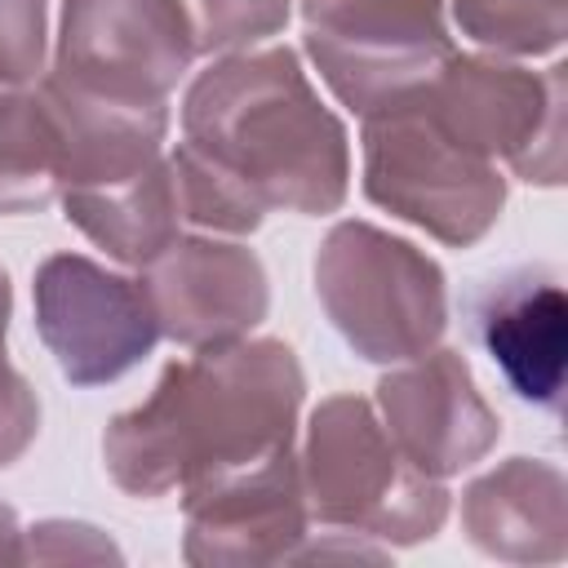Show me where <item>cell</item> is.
I'll return each mask as SVG.
<instances>
[{
    "mask_svg": "<svg viewBox=\"0 0 568 568\" xmlns=\"http://www.w3.org/2000/svg\"><path fill=\"white\" fill-rule=\"evenodd\" d=\"M182 124L173 182L195 222L253 231L266 209L328 213L346 195L342 124L315 102L288 49L204 71Z\"/></svg>",
    "mask_w": 568,
    "mask_h": 568,
    "instance_id": "obj_1",
    "label": "cell"
},
{
    "mask_svg": "<svg viewBox=\"0 0 568 568\" xmlns=\"http://www.w3.org/2000/svg\"><path fill=\"white\" fill-rule=\"evenodd\" d=\"M302 373L288 346L253 342L173 364L155 395L106 430L111 475L142 497L186 479L204 493L288 453Z\"/></svg>",
    "mask_w": 568,
    "mask_h": 568,
    "instance_id": "obj_2",
    "label": "cell"
},
{
    "mask_svg": "<svg viewBox=\"0 0 568 568\" xmlns=\"http://www.w3.org/2000/svg\"><path fill=\"white\" fill-rule=\"evenodd\" d=\"M368 195L390 213L426 226L444 244L479 240L501 200L506 182L488 155L462 146L422 102V89L377 115H368Z\"/></svg>",
    "mask_w": 568,
    "mask_h": 568,
    "instance_id": "obj_3",
    "label": "cell"
},
{
    "mask_svg": "<svg viewBox=\"0 0 568 568\" xmlns=\"http://www.w3.org/2000/svg\"><path fill=\"white\" fill-rule=\"evenodd\" d=\"M333 324L364 359H404L444 328V275L413 244L373 226H337L315 262Z\"/></svg>",
    "mask_w": 568,
    "mask_h": 568,
    "instance_id": "obj_4",
    "label": "cell"
},
{
    "mask_svg": "<svg viewBox=\"0 0 568 568\" xmlns=\"http://www.w3.org/2000/svg\"><path fill=\"white\" fill-rule=\"evenodd\" d=\"M302 13L324 80L364 115L413 98L453 58L439 0H306Z\"/></svg>",
    "mask_w": 568,
    "mask_h": 568,
    "instance_id": "obj_5",
    "label": "cell"
},
{
    "mask_svg": "<svg viewBox=\"0 0 568 568\" xmlns=\"http://www.w3.org/2000/svg\"><path fill=\"white\" fill-rule=\"evenodd\" d=\"M426 111L470 151H501L519 178L564 182V67L528 75L519 67L448 58V71L422 89Z\"/></svg>",
    "mask_w": 568,
    "mask_h": 568,
    "instance_id": "obj_6",
    "label": "cell"
},
{
    "mask_svg": "<svg viewBox=\"0 0 568 568\" xmlns=\"http://www.w3.org/2000/svg\"><path fill=\"white\" fill-rule=\"evenodd\" d=\"M36 324L58 368L75 386H98L133 368L160 337L142 284L106 275L89 257L58 253L36 275Z\"/></svg>",
    "mask_w": 568,
    "mask_h": 568,
    "instance_id": "obj_7",
    "label": "cell"
},
{
    "mask_svg": "<svg viewBox=\"0 0 568 568\" xmlns=\"http://www.w3.org/2000/svg\"><path fill=\"white\" fill-rule=\"evenodd\" d=\"M178 0H67L53 80L129 102H164L191 62Z\"/></svg>",
    "mask_w": 568,
    "mask_h": 568,
    "instance_id": "obj_8",
    "label": "cell"
},
{
    "mask_svg": "<svg viewBox=\"0 0 568 568\" xmlns=\"http://www.w3.org/2000/svg\"><path fill=\"white\" fill-rule=\"evenodd\" d=\"M462 315L475 346L501 368L506 386L524 404L559 413L568 346V297L559 271L546 262H524L470 280Z\"/></svg>",
    "mask_w": 568,
    "mask_h": 568,
    "instance_id": "obj_9",
    "label": "cell"
},
{
    "mask_svg": "<svg viewBox=\"0 0 568 568\" xmlns=\"http://www.w3.org/2000/svg\"><path fill=\"white\" fill-rule=\"evenodd\" d=\"M311 488H315V510L324 519L373 524L382 537L395 532L404 541H413V528L404 524L395 501H386V488L404 497H448L439 484L395 470V457L359 399H328L315 413Z\"/></svg>",
    "mask_w": 568,
    "mask_h": 568,
    "instance_id": "obj_10",
    "label": "cell"
},
{
    "mask_svg": "<svg viewBox=\"0 0 568 568\" xmlns=\"http://www.w3.org/2000/svg\"><path fill=\"white\" fill-rule=\"evenodd\" d=\"M173 253L142 284L160 333L195 346L226 342L266 311V280L253 253L231 244H169Z\"/></svg>",
    "mask_w": 568,
    "mask_h": 568,
    "instance_id": "obj_11",
    "label": "cell"
},
{
    "mask_svg": "<svg viewBox=\"0 0 568 568\" xmlns=\"http://www.w3.org/2000/svg\"><path fill=\"white\" fill-rule=\"evenodd\" d=\"M377 390L399 444L422 470H435V475L462 470L497 439L501 422L475 395L470 373L453 351L430 355L413 373L386 377Z\"/></svg>",
    "mask_w": 568,
    "mask_h": 568,
    "instance_id": "obj_12",
    "label": "cell"
},
{
    "mask_svg": "<svg viewBox=\"0 0 568 568\" xmlns=\"http://www.w3.org/2000/svg\"><path fill=\"white\" fill-rule=\"evenodd\" d=\"M470 537L506 559L564 555V475L546 462L515 457L466 493Z\"/></svg>",
    "mask_w": 568,
    "mask_h": 568,
    "instance_id": "obj_13",
    "label": "cell"
},
{
    "mask_svg": "<svg viewBox=\"0 0 568 568\" xmlns=\"http://www.w3.org/2000/svg\"><path fill=\"white\" fill-rule=\"evenodd\" d=\"M62 186L58 124L40 93L0 98V213L44 209Z\"/></svg>",
    "mask_w": 568,
    "mask_h": 568,
    "instance_id": "obj_14",
    "label": "cell"
},
{
    "mask_svg": "<svg viewBox=\"0 0 568 568\" xmlns=\"http://www.w3.org/2000/svg\"><path fill=\"white\" fill-rule=\"evenodd\" d=\"M466 36L497 49L541 53L564 40V0H457Z\"/></svg>",
    "mask_w": 568,
    "mask_h": 568,
    "instance_id": "obj_15",
    "label": "cell"
},
{
    "mask_svg": "<svg viewBox=\"0 0 568 568\" xmlns=\"http://www.w3.org/2000/svg\"><path fill=\"white\" fill-rule=\"evenodd\" d=\"M191 9V44L195 49H226L240 40H257L284 27V0H178Z\"/></svg>",
    "mask_w": 568,
    "mask_h": 568,
    "instance_id": "obj_16",
    "label": "cell"
},
{
    "mask_svg": "<svg viewBox=\"0 0 568 568\" xmlns=\"http://www.w3.org/2000/svg\"><path fill=\"white\" fill-rule=\"evenodd\" d=\"M44 4L40 0H0V98H9L40 67Z\"/></svg>",
    "mask_w": 568,
    "mask_h": 568,
    "instance_id": "obj_17",
    "label": "cell"
},
{
    "mask_svg": "<svg viewBox=\"0 0 568 568\" xmlns=\"http://www.w3.org/2000/svg\"><path fill=\"white\" fill-rule=\"evenodd\" d=\"M31 430H36V399H31L27 382L0 364V466L13 453H22Z\"/></svg>",
    "mask_w": 568,
    "mask_h": 568,
    "instance_id": "obj_18",
    "label": "cell"
},
{
    "mask_svg": "<svg viewBox=\"0 0 568 568\" xmlns=\"http://www.w3.org/2000/svg\"><path fill=\"white\" fill-rule=\"evenodd\" d=\"M4 315H9V284L0 275V342H4Z\"/></svg>",
    "mask_w": 568,
    "mask_h": 568,
    "instance_id": "obj_19",
    "label": "cell"
}]
</instances>
